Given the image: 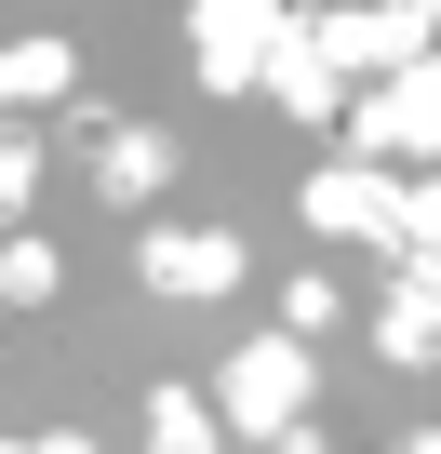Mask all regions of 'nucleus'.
<instances>
[{"label": "nucleus", "instance_id": "obj_1", "mask_svg": "<svg viewBox=\"0 0 441 454\" xmlns=\"http://www.w3.org/2000/svg\"><path fill=\"white\" fill-rule=\"evenodd\" d=\"M295 414H321L308 334H241L228 374H214V427H228V441H268V427H295Z\"/></svg>", "mask_w": 441, "mask_h": 454}, {"label": "nucleus", "instance_id": "obj_2", "mask_svg": "<svg viewBox=\"0 0 441 454\" xmlns=\"http://www.w3.org/2000/svg\"><path fill=\"white\" fill-rule=\"evenodd\" d=\"M348 160H374V174H428V147H441V67L414 54V67H388V81H348Z\"/></svg>", "mask_w": 441, "mask_h": 454}, {"label": "nucleus", "instance_id": "obj_3", "mask_svg": "<svg viewBox=\"0 0 441 454\" xmlns=\"http://www.w3.org/2000/svg\"><path fill=\"white\" fill-rule=\"evenodd\" d=\"M295 27H308V54L335 81H388V67L428 54V14H414V0H348V14H295Z\"/></svg>", "mask_w": 441, "mask_h": 454}, {"label": "nucleus", "instance_id": "obj_4", "mask_svg": "<svg viewBox=\"0 0 441 454\" xmlns=\"http://www.w3.org/2000/svg\"><path fill=\"white\" fill-rule=\"evenodd\" d=\"M81 187H94L107 214H147V200L174 187V134H161V121H81Z\"/></svg>", "mask_w": 441, "mask_h": 454}, {"label": "nucleus", "instance_id": "obj_5", "mask_svg": "<svg viewBox=\"0 0 441 454\" xmlns=\"http://www.w3.org/2000/svg\"><path fill=\"white\" fill-rule=\"evenodd\" d=\"M281 27H295L281 0H201V14H187L201 94H255V67H268V41H281Z\"/></svg>", "mask_w": 441, "mask_h": 454}, {"label": "nucleus", "instance_id": "obj_6", "mask_svg": "<svg viewBox=\"0 0 441 454\" xmlns=\"http://www.w3.org/2000/svg\"><path fill=\"white\" fill-rule=\"evenodd\" d=\"M134 281L147 294H241V227H147V241H134Z\"/></svg>", "mask_w": 441, "mask_h": 454}, {"label": "nucleus", "instance_id": "obj_7", "mask_svg": "<svg viewBox=\"0 0 441 454\" xmlns=\"http://www.w3.org/2000/svg\"><path fill=\"white\" fill-rule=\"evenodd\" d=\"M388 214H401V174H374V160L308 174V227H335V241H388Z\"/></svg>", "mask_w": 441, "mask_h": 454}, {"label": "nucleus", "instance_id": "obj_8", "mask_svg": "<svg viewBox=\"0 0 441 454\" xmlns=\"http://www.w3.org/2000/svg\"><path fill=\"white\" fill-rule=\"evenodd\" d=\"M374 361H401V374L441 361V268H401V281H388V308H374Z\"/></svg>", "mask_w": 441, "mask_h": 454}, {"label": "nucleus", "instance_id": "obj_9", "mask_svg": "<svg viewBox=\"0 0 441 454\" xmlns=\"http://www.w3.org/2000/svg\"><path fill=\"white\" fill-rule=\"evenodd\" d=\"M255 94H281L295 121H348V81H335V67L308 54V27H281V41H268V67H255Z\"/></svg>", "mask_w": 441, "mask_h": 454}, {"label": "nucleus", "instance_id": "obj_10", "mask_svg": "<svg viewBox=\"0 0 441 454\" xmlns=\"http://www.w3.org/2000/svg\"><path fill=\"white\" fill-rule=\"evenodd\" d=\"M67 94H81L67 41H0V121H14V107H67Z\"/></svg>", "mask_w": 441, "mask_h": 454}, {"label": "nucleus", "instance_id": "obj_11", "mask_svg": "<svg viewBox=\"0 0 441 454\" xmlns=\"http://www.w3.org/2000/svg\"><path fill=\"white\" fill-rule=\"evenodd\" d=\"M147 454H228L214 401H201V387H147Z\"/></svg>", "mask_w": 441, "mask_h": 454}, {"label": "nucleus", "instance_id": "obj_12", "mask_svg": "<svg viewBox=\"0 0 441 454\" xmlns=\"http://www.w3.org/2000/svg\"><path fill=\"white\" fill-rule=\"evenodd\" d=\"M54 294H67V254L41 227H14V241H0V308H54Z\"/></svg>", "mask_w": 441, "mask_h": 454}, {"label": "nucleus", "instance_id": "obj_13", "mask_svg": "<svg viewBox=\"0 0 441 454\" xmlns=\"http://www.w3.org/2000/svg\"><path fill=\"white\" fill-rule=\"evenodd\" d=\"M28 187H41V134L0 121V214H28Z\"/></svg>", "mask_w": 441, "mask_h": 454}, {"label": "nucleus", "instance_id": "obj_14", "mask_svg": "<svg viewBox=\"0 0 441 454\" xmlns=\"http://www.w3.org/2000/svg\"><path fill=\"white\" fill-rule=\"evenodd\" d=\"M281 334H335V281H321V268L281 281Z\"/></svg>", "mask_w": 441, "mask_h": 454}, {"label": "nucleus", "instance_id": "obj_15", "mask_svg": "<svg viewBox=\"0 0 441 454\" xmlns=\"http://www.w3.org/2000/svg\"><path fill=\"white\" fill-rule=\"evenodd\" d=\"M0 454H94V441H81V427H54V441H0Z\"/></svg>", "mask_w": 441, "mask_h": 454}, {"label": "nucleus", "instance_id": "obj_16", "mask_svg": "<svg viewBox=\"0 0 441 454\" xmlns=\"http://www.w3.org/2000/svg\"><path fill=\"white\" fill-rule=\"evenodd\" d=\"M388 454H441V441H428V427H414V441H388Z\"/></svg>", "mask_w": 441, "mask_h": 454}]
</instances>
